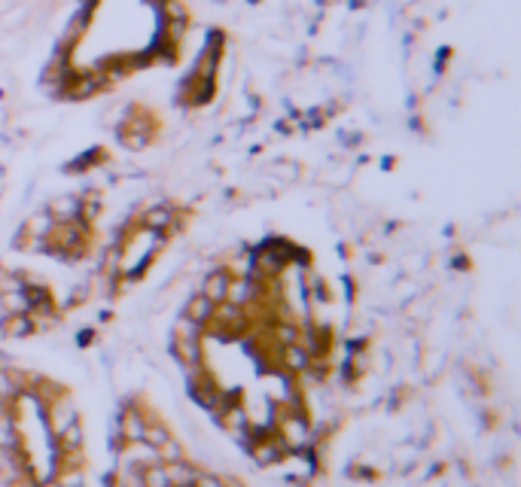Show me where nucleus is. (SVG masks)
<instances>
[{
  "mask_svg": "<svg viewBox=\"0 0 521 487\" xmlns=\"http://www.w3.org/2000/svg\"><path fill=\"white\" fill-rule=\"evenodd\" d=\"M70 424H77V408L70 405V399H58L55 396L49 405H46V427H49L52 436H61Z\"/></svg>",
  "mask_w": 521,
  "mask_h": 487,
  "instance_id": "f257e3e1",
  "label": "nucleus"
},
{
  "mask_svg": "<svg viewBox=\"0 0 521 487\" xmlns=\"http://www.w3.org/2000/svg\"><path fill=\"white\" fill-rule=\"evenodd\" d=\"M281 442H283V448H302V445H308V424L302 420V415L281 417Z\"/></svg>",
  "mask_w": 521,
  "mask_h": 487,
  "instance_id": "f03ea898",
  "label": "nucleus"
},
{
  "mask_svg": "<svg viewBox=\"0 0 521 487\" xmlns=\"http://www.w3.org/2000/svg\"><path fill=\"white\" fill-rule=\"evenodd\" d=\"M283 451H287V448H283L281 439H256V442L250 445V454H253V460L259 463V466L278 463Z\"/></svg>",
  "mask_w": 521,
  "mask_h": 487,
  "instance_id": "7ed1b4c3",
  "label": "nucleus"
},
{
  "mask_svg": "<svg viewBox=\"0 0 521 487\" xmlns=\"http://www.w3.org/2000/svg\"><path fill=\"white\" fill-rule=\"evenodd\" d=\"M165 475H168V484L171 487H186V484H195V475L198 469H192L186 460H174V463H162Z\"/></svg>",
  "mask_w": 521,
  "mask_h": 487,
  "instance_id": "20e7f679",
  "label": "nucleus"
},
{
  "mask_svg": "<svg viewBox=\"0 0 521 487\" xmlns=\"http://www.w3.org/2000/svg\"><path fill=\"white\" fill-rule=\"evenodd\" d=\"M229 278H232V274H226V271H214V274H207L205 287H201V296H205V299H210V301H214V305H219V301H226Z\"/></svg>",
  "mask_w": 521,
  "mask_h": 487,
  "instance_id": "39448f33",
  "label": "nucleus"
},
{
  "mask_svg": "<svg viewBox=\"0 0 521 487\" xmlns=\"http://www.w3.org/2000/svg\"><path fill=\"white\" fill-rule=\"evenodd\" d=\"M210 314H214V301L210 299H205L198 292V296H192L189 301H186V308H183V317H189V320H195V323H210Z\"/></svg>",
  "mask_w": 521,
  "mask_h": 487,
  "instance_id": "423d86ee",
  "label": "nucleus"
},
{
  "mask_svg": "<svg viewBox=\"0 0 521 487\" xmlns=\"http://www.w3.org/2000/svg\"><path fill=\"white\" fill-rule=\"evenodd\" d=\"M143 427H146V420L141 417V411H134V408H128L122 420H119V433H122V439H128V442H141Z\"/></svg>",
  "mask_w": 521,
  "mask_h": 487,
  "instance_id": "0eeeda50",
  "label": "nucleus"
},
{
  "mask_svg": "<svg viewBox=\"0 0 521 487\" xmlns=\"http://www.w3.org/2000/svg\"><path fill=\"white\" fill-rule=\"evenodd\" d=\"M174 353L183 365H201V338L192 342V338H174Z\"/></svg>",
  "mask_w": 521,
  "mask_h": 487,
  "instance_id": "6e6552de",
  "label": "nucleus"
},
{
  "mask_svg": "<svg viewBox=\"0 0 521 487\" xmlns=\"http://www.w3.org/2000/svg\"><path fill=\"white\" fill-rule=\"evenodd\" d=\"M27 332H34V317L31 314H6V320H4V335H9V338H25Z\"/></svg>",
  "mask_w": 521,
  "mask_h": 487,
  "instance_id": "1a4fd4ad",
  "label": "nucleus"
},
{
  "mask_svg": "<svg viewBox=\"0 0 521 487\" xmlns=\"http://www.w3.org/2000/svg\"><path fill=\"white\" fill-rule=\"evenodd\" d=\"M49 214H52L55 223H77L79 219V201L77 198H58Z\"/></svg>",
  "mask_w": 521,
  "mask_h": 487,
  "instance_id": "9d476101",
  "label": "nucleus"
},
{
  "mask_svg": "<svg viewBox=\"0 0 521 487\" xmlns=\"http://www.w3.org/2000/svg\"><path fill=\"white\" fill-rule=\"evenodd\" d=\"M308 360L311 356L302 351L299 344H283V356H281V363L287 365L290 372H305L308 369Z\"/></svg>",
  "mask_w": 521,
  "mask_h": 487,
  "instance_id": "9b49d317",
  "label": "nucleus"
},
{
  "mask_svg": "<svg viewBox=\"0 0 521 487\" xmlns=\"http://www.w3.org/2000/svg\"><path fill=\"white\" fill-rule=\"evenodd\" d=\"M0 301H4L6 314H31V299H27V290H18V292H0Z\"/></svg>",
  "mask_w": 521,
  "mask_h": 487,
  "instance_id": "f8f14e48",
  "label": "nucleus"
},
{
  "mask_svg": "<svg viewBox=\"0 0 521 487\" xmlns=\"http://www.w3.org/2000/svg\"><path fill=\"white\" fill-rule=\"evenodd\" d=\"M171 219H174V210H168V207H153V210H146V214H143V228L165 232V228L171 226Z\"/></svg>",
  "mask_w": 521,
  "mask_h": 487,
  "instance_id": "ddd939ff",
  "label": "nucleus"
},
{
  "mask_svg": "<svg viewBox=\"0 0 521 487\" xmlns=\"http://www.w3.org/2000/svg\"><path fill=\"white\" fill-rule=\"evenodd\" d=\"M58 439V448H55V451H79L82 448V429H79V424H70L67 429H64L61 436H55Z\"/></svg>",
  "mask_w": 521,
  "mask_h": 487,
  "instance_id": "4468645a",
  "label": "nucleus"
},
{
  "mask_svg": "<svg viewBox=\"0 0 521 487\" xmlns=\"http://www.w3.org/2000/svg\"><path fill=\"white\" fill-rule=\"evenodd\" d=\"M0 448H18V433H15V420L13 415H6V417H0Z\"/></svg>",
  "mask_w": 521,
  "mask_h": 487,
  "instance_id": "2eb2a0df",
  "label": "nucleus"
},
{
  "mask_svg": "<svg viewBox=\"0 0 521 487\" xmlns=\"http://www.w3.org/2000/svg\"><path fill=\"white\" fill-rule=\"evenodd\" d=\"M141 479H143V487H171V484H168V475H165V469H162V463L143 466V469H141Z\"/></svg>",
  "mask_w": 521,
  "mask_h": 487,
  "instance_id": "dca6fc26",
  "label": "nucleus"
},
{
  "mask_svg": "<svg viewBox=\"0 0 521 487\" xmlns=\"http://www.w3.org/2000/svg\"><path fill=\"white\" fill-rule=\"evenodd\" d=\"M201 323H195V320H189V317H180L177 323H174V338H192V342H198L201 338Z\"/></svg>",
  "mask_w": 521,
  "mask_h": 487,
  "instance_id": "f3484780",
  "label": "nucleus"
},
{
  "mask_svg": "<svg viewBox=\"0 0 521 487\" xmlns=\"http://www.w3.org/2000/svg\"><path fill=\"white\" fill-rule=\"evenodd\" d=\"M159 460L162 463H174V460H183V448L177 445V439H165V442L159 445Z\"/></svg>",
  "mask_w": 521,
  "mask_h": 487,
  "instance_id": "a211bd4d",
  "label": "nucleus"
},
{
  "mask_svg": "<svg viewBox=\"0 0 521 487\" xmlns=\"http://www.w3.org/2000/svg\"><path fill=\"white\" fill-rule=\"evenodd\" d=\"M165 439H168V429L165 427H153V424H146L143 427V436H141V442H146V445H153V448H159Z\"/></svg>",
  "mask_w": 521,
  "mask_h": 487,
  "instance_id": "6ab92c4d",
  "label": "nucleus"
},
{
  "mask_svg": "<svg viewBox=\"0 0 521 487\" xmlns=\"http://www.w3.org/2000/svg\"><path fill=\"white\" fill-rule=\"evenodd\" d=\"M274 338H281V344H296L299 332L292 326H278V329H274Z\"/></svg>",
  "mask_w": 521,
  "mask_h": 487,
  "instance_id": "aec40b11",
  "label": "nucleus"
},
{
  "mask_svg": "<svg viewBox=\"0 0 521 487\" xmlns=\"http://www.w3.org/2000/svg\"><path fill=\"white\" fill-rule=\"evenodd\" d=\"M195 487H223V481L217 479V475H195Z\"/></svg>",
  "mask_w": 521,
  "mask_h": 487,
  "instance_id": "412c9836",
  "label": "nucleus"
},
{
  "mask_svg": "<svg viewBox=\"0 0 521 487\" xmlns=\"http://www.w3.org/2000/svg\"><path fill=\"white\" fill-rule=\"evenodd\" d=\"M9 411H13V405H6V402H0V417H6Z\"/></svg>",
  "mask_w": 521,
  "mask_h": 487,
  "instance_id": "4be33fe9",
  "label": "nucleus"
},
{
  "mask_svg": "<svg viewBox=\"0 0 521 487\" xmlns=\"http://www.w3.org/2000/svg\"><path fill=\"white\" fill-rule=\"evenodd\" d=\"M9 487H34V484L27 481V479H22V481H15V484H9Z\"/></svg>",
  "mask_w": 521,
  "mask_h": 487,
  "instance_id": "5701e85b",
  "label": "nucleus"
},
{
  "mask_svg": "<svg viewBox=\"0 0 521 487\" xmlns=\"http://www.w3.org/2000/svg\"><path fill=\"white\" fill-rule=\"evenodd\" d=\"M186 487H195V484H186Z\"/></svg>",
  "mask_w": 521,
  "mask_h": 487,
  "instance_id": "b1692460",
  "label": "nucleus"
}]
</instances>
